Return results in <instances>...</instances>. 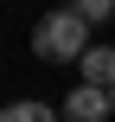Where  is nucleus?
Listing matches in <instances>:
<instances>
[{
	"mask_svg": "<svg viewBox=\"0 0 115 122\" xmlns=\"http://www.w3.org/2000/svg\"><path fill=\"white\" fill-rule=\"evenodd\" d=\"M83 45H90V19L77 13V6H58V13H45L38 26H32V51L38 58H83Z\"/></svg>",
	"mask_w": 115,
	"mask_h": 122,
	"instance_id": "f257e3e1",
	"label": "nucleus"
},
{
	"mask_svg": "<svg viewBox=\"0 0 115 122\" xmlns=\"http://www.w3.org/2000/svg\"><path fill=\"white\" fill-rule=\"evenodd\" d=\"M64 116H70V122H96V116H115V90H109V84H90V77H83V84H77V90L64 97Z\"/></svg>",
	"mask_w": 115,
	"mask_h": 122,
	"instance_id": "f03ea898",
	"label": "nucleus"
},
{
	"mask_svg": "<svg viewBox=\"0 0 115 122\" xmlns=\"http://www.w3.org/2000/svg\"><path fill=\"white\" fill-rule=\"evenodd\" d=\"M77 64H83V77H90V84H109V90H115V45H83V58H77Z\"/></svg>",
	"mask_w": 115,
	"mask_h": 122,
	"instance_id": "7ed1b4c3",
	"label": "nucleus"
},
{
	"mask_svg": "<svg viewBox=\"0 0 115 122\" xmlns=\"http://www.w3.org/2000/svg\"><path fill=\"white\" fill-rule=\"evenodd\" d=\"M45 116H51V103H32V97H26V103H13L0 122H45Z\"/></svg>",
	"mask_w": 115,
	"mask_h": 122,
	"instance_id": "20e7f679",
	"label": "nucleus"
},
{
	"mask_svg": "<svg viewBox=\"0 0 115 122\" xmlns=\"http://www.w3.org/2000/svg\"><path fill=\"white\" fill-rule=\"evenodd\" d=\"M70 6H77V13L90 19V26H102V19H109V13H115V0H70Z\"/></svg>",
	"mask_w": 115,
	"mask_h": 122,
	"instance_id": "39448f33",
	"label": "nucleus"
}]
</instances>
